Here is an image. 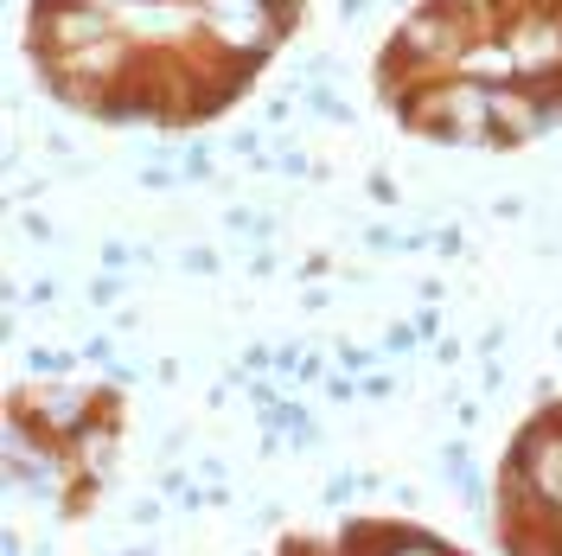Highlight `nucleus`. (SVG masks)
I'll use <instances>...</instances> for the list:
<instances>
[{
  "label": "nucleus",
  "instance_id": "obj_4",
  "mask_svg": "<svg viewBox=\"0 0 562 556\" xmlns=\"http://www.w3.org/2000/svg\"><path fill=\"white\" fill-rule=\"evenodd\" d=\"M269 556H467L448 537L403 519H351L339 531H288Z\"/></svg>",
  "mask_w": 562,
  "mask_h": 556
},
{
  "label": "nucleus",
  "instance_id": "obj_2",
  "mask_svg": "<svg viewBox=\"0 0 562 556\" xmlns=\"http://www.w3.org/2000/svg\"><path fill=\"white\" fill-rule=\"evenodd\" d=\"M378 97L422 141L525 147L562 122V0H416Z\"/></svg>",
  "mask_w": 562,
  "mask_h": 556
},
{
  "label": "nucleus",
  "instance_id": "obj_3",
  "mask_svg": "<svg viewBox=\"0 0 562 556\" xmlns=\"http://www.w3.org/2000/svg\"><path fill=\"white\" fill-rule=\"evenodd\" d=\"M498 537L505 556H562V397L498 460Z\"/></svg>",
  "mask_w": 562,
  "mask_h": 556
},
{
  "label": "nucleus",
  "instance_id": "obj_1",
  "mask_svg": "<svg viewBox=\"0 0 562 556\" xmlns=\"http://www.w3.org/2000/svg\"><path fill=\"white\" fill-rule=\"evenodd\" d=\"M307 0H33L38 84L97 122L205 129L269 70Z\"/></svg>",
  "mask_w": 562,
  "mask_h": 556
}]
</instances>
